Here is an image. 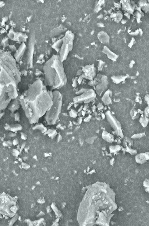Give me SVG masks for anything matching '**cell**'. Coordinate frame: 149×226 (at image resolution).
<instances>
[{
    "label": "cell",
    "instance_id": "cell-4",
    "mask_svg": "<svg viewBox=\"0 0 149 226\" xmlns=\"http://www.w3.org/2000/svg\"><path fill=\"white\" fill-rule=\"evenodd\" d=\"M62 99V95L59 91L55 90L52 92L53 104L47 111L46 116L49 122L52 123L56 120L61 107Z\"/></svg>",
    "mask_w": 149,
    "mask_h": 226
},
{
    "label": "cell",
    "instance_id": "cell-3",
    "mask_svg": "<svg viewBox=\"0 0 149 226\" xmlns=\"http://www.w3.org/2000/svg\"><path fill=\"white\" fill-rule=\"evenodd\" d=\"M0 60V66L16 80L17 84L20 81L21 77L15 59L10 54H4L1 55Z\"/></svg>",
    "mask_w": 149,
    "mask_h": 226
},
{
    "label": "cell",
    "instance_id": "cell-5",
    "mask_svg": "<svg viewBox=\"0 0 149 226\" xmlns=\"http://www.w3.org/2000/svg\"><path fill=\"white\" fill-rule=\"evenodd\" d=\"M43 89L42 81L37 80L30 86L21 97L26 101H33L40 95Z\"/></svg>",
    "mask_w": 149,
    "mask_h": 226
},
{
    "label": "cell",
    "instance_id": "cell-11",
    "mask_svg": "<svg viewBox=\"0 0 149 226\" xmlns=\"http://www.w3.org/2000/svg\"><path fill=\"white\" fill-rule=\"evenodd\" d=\"M13 144L14 145H16L17 144H18L19 143V142L18 141V140L17 139H16L14 140L13 141Z\"/></svg>",
    "mask_w": 149,
    "mask_h": 226
},
{
    "label": "cell",
    "instance_id": "cell-9",
    "mask_svg": "<svg viewBox=\"0 0 149 226\" xmlns=\"http://www.w3.org/2000/svg\"><path fill=\"white\" fill-rule=\"evenodd\" d=\"M26 49L25 44L23 43L21 45L14 55L16 60L18 61L23 55Z\"/></svg>",
    "mask_w": 149,
    "mask_h": 226
},
{
    "label": "cell",
    "instance_id": "cell-6",
    "mask_svg": "<svg viewBox=\"0 0 149 226\" xmlns=\"http://www.w3.org/2000/svg\"><path fill=\"white\" fill-rule=\"evenodd\" d=\"M0 84L7 86L13 84L16 86L17 84L16 80L12 78L2 66H0Z\"/></svg>",
    "mask_w": 149,
    "mask_h": 226
},
{
    "label": "cell",
    "instance_id": "cell-13",
    "mask_svg": "<svg viewBox=\"0 0 149 226\" xmlns=\"http://www.w3.org/2000/svg\"><path fill=\"white\" fill-rule=\"evenodd\" d=\"M3 145L4 146H7L8 145V144L7 142H6V141H5L3 142Z\"/></svg>",
    "mask_w": 149,
    "mask_h": 226
},
{
    "label": "cell",
    "instance_id": "cell-8",
    "mask_svg": "<svg viewBox=\"0 0 149 226\" xmlns=\"http://www.w3.org/2000/svg\"><path fill=\"white\" fill-rule=\"evenodd\" d=\"M6 86V91L10 98L11 99H16L18 96L16 86L13 84H10Z\"/></svg>",
    "mask_w": 149,
    "mask_h": 226
},
{
    "label": "cell",
    "instance_id": "cell-10",
    "mask_svg": "<svg viewBox=\"0 0 149 226\" xmlns=\"http://www.w3.org/2000/svg\"><path fill=\"white\" fill-rule=\"evenodd\" d=\"M140 159H142V161H144L145 160H147L149 159V153L147 154L143 153L141 155L140 154L139 156Z\"/></svg>",
    "mask_w": 149,
    "mask_h": 226
},
{
    "label": "cell",
    "instance_id": "cell-1",
    "mask_svg": "<svg viewBox=\"0 0 149 226\" xmlns=\"http://www.w3.org/2000/svg\"><path fill=\"white\" fill-rule=\"evenodd\" d=\"M44 83L52 89H58L65 85L67 78L60 57L54 55L43 67Z\"/></svg>",
    "mask_w": 149,
    "mask_h": 226
},
{
    "label": "cell",
    "instance_id": "cell-2",
    "mask_svg": "<svg viewBox=\"0 0 149 226\" xmlns=\"http://www.w3.org/2000/svg\"><path fill=\"white\" fill-rule=\"evenodd\" d=\"M20 101L29 118L36 119L43 116L53 104L52 93L43 89L33 101H27L20 97Z\"/></svg>",
    "mask_w": 149,
    "mask_h": 226
},
{
    "label": "cell",
    "instance_id": "cell-12",
    "mask_svg": "<svg viewBox=\"0 0 149 226\" xmlns=\"http://www.w3.org/2000/svg\"><path fill=\"white\" fill-rule=\"evenodd\" d=\"M21 137L23 139L25 140L27 138V136L25 134L22 133Z\"/></svg>",
    "mask_w": 149,
    "mask_h": 226
},
{
    "label": "cell",
    "instance_id": "cell-14",
    "mask_svg": "<svg viewBox=\"0 0 149 226\" xmlns=\"http://www.w3.org/2000/svg\"><path fill=\"white\" fill-rule=\"evenodd\" d=\"M7 142L8 144H10V145H11L12 144V142L11 141H8Z\"/></svg>",
    "mask_w": 149,
    "mask_h": 226
},
{
    "label": "cell",
    "instance_id": "cell-7",
    "mask_svg": "<svg viewBox=\"0 0 149 226\" xmlns=\"http://www.w3.org/2000/svg\"><path fill=\"white\" fill-rule=\"evenodd\" d=\"M6 85L0 84V106L1 109L6 108L11 100L6 91Z\"/></svg>",
    "mask_w": 149,
    "mask_h": 226
}]
</instances>
